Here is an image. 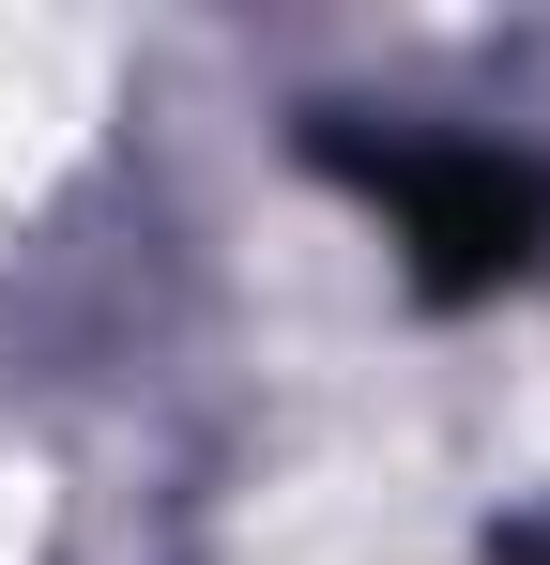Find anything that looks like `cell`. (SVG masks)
I'll list each match as a JSON object with an SVG mask.
<instances>
[{
    "mask_svg": "<svg viewBox=\"0 0 550 565\" xmlns=\"http://www.w3.org/2000/svg\"><path fill=\"white\" fill-rule=\"evenodd\" d=\"M367 184L398 199V230H413L429 290H489L520 245H536V214H550V184L520 169V153H458V138H429V153H382Z\"/></svg>",
    "mask_w": 550,
    "mask_h": 565,
    "instance_id": "cell-1",
    "label": "cell"
}]
</instances>
